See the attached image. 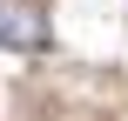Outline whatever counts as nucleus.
I'll use <instances>...</instances> for the list:
<instances>
[{
  "mask_svg": "<svg viewBox=\"0 0 128 121\" xmlns=\"http://www.w3.org/2000/svg\"><path fill=\"white\" fill-rule=\"evenodd\" d=\"M54 34H47V13L34 7V0H0V47H14V54H40Z\"/></svg>",
  "mask_w": 128,
  "mask_h": 121,
  "instance_id": "obj_1",
  "label": "nucleus"
}]
</instances>
